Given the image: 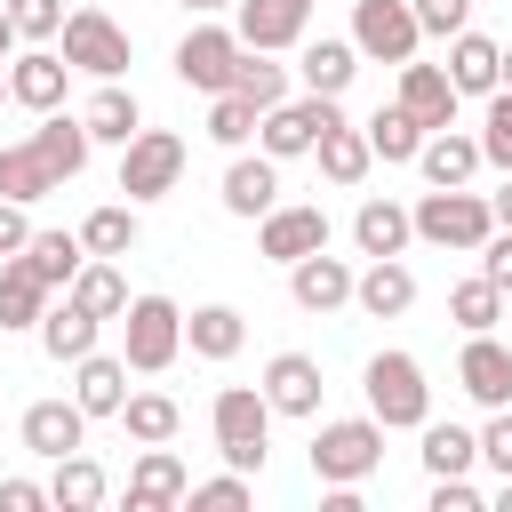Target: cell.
Instances as JSON below:
<instances>
[{"label":"cell","mask_w":512,"mask_h":512,"mask_svg":"<svg viewBox=\"0 0 512 512\" xmlns=\"http://www.w3.org/2000/svg\"><path fill=\"white\" fill-rule=\"evenodd\" d=\"M496 512H512V472H504V480H496Z\"/></svg>","instance_id":"obj_56"},{"label":"cell","mask_w":512,"mask_h":512,"mask_svg":"<svg viewBox=\"0 0 512 512\" xmlns=\"http://www.w3.org/2000/svg\"><path fill=\"white\" fill-rule=\"evenodd\" d=\"M408 216H416V240L424 248H456V256H480V240L496 232V208L472 184H432Z\"/></svg>","instance_id":"obj_1"},{"label":"cell","mask_w":512,"mask_h":512,"mask_svg":"<svg viewBox=\"0 0 512 512\" xmlns=\"http://www.w3.org/2000/svg\"><path fill=\"white\" fill-rule=\"evenodd\" d=\"M16 48H24V32H16V16H8V0H0V64H8Z\"/></svg>","instance_id":"obj_53"},{"label":"cell","mask_w":512,"mask_h":512,"mask_svg":"<svg viewBox=\"0 0 512 512\" xmlns=\"http://www.w3.org/2000/svg\"><path fill=\"white\" fill-rule=\"evenodd\" d=\"M16 440L56 464V456H72V448L88 440V408H80V400H32V408L16 416Z\"/></svg>","instance_id":"obj_19"},{"label":"cell","mask_w":512,"mask_h":512,"mask_svg":"<svg viewBox=\"0 0 512 512\" xmlns=\"http://www.w3.org/2000/svg\"><path fill=\"white\" fill-rule=\"evenodd\" d=\"M256 248H264L272 264H296V256H312V248H328V208H320V200H280L272 216H256Z\"/></svg>","instance_id":"obj_12"},{"label":"cell","mask_w":512,"mask_h":512,"mask_svg":"<svg viewBox=\"0 0 512 512\" xmlns=\"http://www.w3.org/2000/svg\"><path fill=\"white\" fill-rule=\"evenodd\" d=\"M48 192H64V184H56V168L40 160V144H32V136H24V144H0V200H24V208H32V200H48Z\"/></svg>","instance_id":"obj_36"},{"label":"cell","mask_w":512,"mask_h":512,"mask_svg":"<svg viewBox=\"0 0 512 512\" xmlns=\"http://www.w3.org/2000/svg\"><path fill=\"white\" fill-rule=\"evenodd\" d=\"M480 272H488V280H496V288L512 296V232H504V224H496V232L480 240Z\"/></svg>","instance_id":"obj_50"},{"label":"cell","mask_w":512,"mask_h":512,"mask_svg":"<svg viewBox=\"0 0 512 512\" xmlns=\"http://www.w3.org/2000/svg\"><path fill=\"white\" fill-rule=\"evenodd\" d=\"M24 240H32V224H24V200H0V264H8V256H24Z\"/></svg>","instance_id":"obj_51"},{"label":"cell","mask_w":512,"mask_h":512,"mask_svg":"<svg viewBox=\"0 0 512 512\" xmlns=\"http://www.w3.org/2000/svg\"><path fill=\"white\" fill-rule=\"evenodd\" d=\"M224 216H240V224H256V216H272L280 208V160L256 144V152H232V168H224Z\"/></svg>","instance_id":"obj_13"},{"label":"cell","mask_w":512,"mask_h":512,"mask_svg":"<svg viewBox=\"0 0 512 512\" xmlns=\"http://www.w3.org/2000/svg\"><path fill=\"white\" fill-rule=\"evenodd\" d=\"M48 296H56V288H48V280H40V272H32L24 256H8V264H0V328H8V336H24V328H40V312H48Z\"/></svg>","instance_id":"obj_32"},{"label":"cell","mask_w":512,"mask_h":512,"mask_svg":"<svg viewBox=\"0 0 512 512\" xmlns=\"http://www.w3.org/2000/svg\"><path fill=\"white\" fill-rule=\"evenodd\" d=\"M48 504V480H0V512H40Z\"/></svg>","instance_id":"obj_52"},{"label":"cell","mask_w":512,"mask_h":512,"mask_svg":"<svg viewBox=\"0 0 512 512\" xmlns=\"http://www.w3.org/2000/svg\"><path fill=\"white\" fill-rule=\"evenodd\" d=\"M320 392H328V376H320L312 352H272V360H264V400H272V416H320Z\"/></svg>","instance_id":"obj_18"},{"label":"cell","mask_w":512,"mask_h":512,"mask_svg":"<svg viewBox=\"0 0 512 512\" xmlns=\"http://www.w3.org/2000/svg\"><path fill=\"white\" fill-rule=\"evenodd\" d=\"M24 264H32L48 288H72V272L88 264V240H80V232H32V240H24Z\"/></svg>","instance_id":"obj_38"},{"label":"cell","mask_w":512,"mask_h":512,"mask_svg":"<svg viewBox=\"0 0 512 512\" xmlns=\"http://www.w3.org/2000/svg\"><path fill=\"white\" fill-rule=\"evenodd\" d=\"M336 120H344V96H312V88H304V96H280V104L256 120V144H264L272 160H304Z\"/></svg>","instance_id":"obj_7"},{"label":"cell","mask_w":512,"mask_h":512,"mask_svg":"<svg viewBox=\"0 0 512 512\" xmlns=\"http://www.w3.org/2000/svg\"><path fill=\"white\" fill-rule=\"evenodd\" d=\"M120 424H128V440H136V448H152V440H176V432H184V408H176L168 392H128Z\"/></svg>","instance_id":"obj_40"},{"label":"cell","mask_w":512,"mask_h":512,"mask_svg":"<svg viewBox=\"0 0 512 512\" xmlns=\"http://www.w3.org/2000/svg\"><path fill=\"white\" fill-rule=\"evenodd\" d=\"M352 304H360L368 320H400V312L416 304V272H408L400 256H368V272L352 280Z\"/></svg>","instance_id":"obj_26"},{"label":"cell","mask_w":512,"mask_h":512,"mask_svg":"<svg viewBox=\"0 0 512 512\" xmlns=\"http://www.w3.org/2000/svg\"><path fill=\"white\" fill-rule=\"evenodd\" d=\"M72 304H88L96 320H120L128 312V272H120V256H88L80 272H72V288H64Z\"/></svg>","instance_id":"obj_35"},{"label":"cell","mask_w":512,"mask_h":512,"mask_svg":"<svg viewBox=\"0 0 512 512\" xmlns=\"http://www.w3.org/2000/svg\"><path fill=\"white\" fill-rule=\"evenodd\" d=\"M32 144H40V160L56 168V184H72L80 168H88V152H96V136H88V120L80 112H40V128H32Z\"/></svg>","instance_id":"obj_24"},{"label":"cell","mask_w":512,"mask_h":512,"mask_svg":"<svg viewBox=\"0 0 512 512\" xmlns=\"http://www.w3.org/2000/svg\"><path fill=\"white\" fill-rule=\"evenodd\" d=\"M480 160H488L496 176H512V88L480 96Z\"/></svg>","instance_id":"obj_44"},{"label":"cell","mask_w":512,"mask_h":512,"mask_svg":"<svg viewBox=\"0 0 512 512\" xmlns=\"http://www.w3.org/2000/svg\"><path fill=\"white\" fill-rule=\"evenodd\" d=\"M408 240H416V216H408L400 200H376V192H368V200L352 208V248H360V256H408Z\"/></svg>","instance_id":"obj_25"},{"label":"cell","mask_w":512,"mask_h":512,"mask_svg":"<svg viewBox=\"0 0 512 512\" xmlns=\"http://www.w3.org/2000/svg\"><path fill=\"white\" fill-rule=\"evenodd\" d=\"M384 464V424L376 416H336L312 432V480L320 488H360Z\"/></svg>","instance_id":"obj_5"},{"label":"cell","mask_w":512,"mask_h":512,"mask_svg":"<svg viewBox=\"0 0 512 512\" xmlns=\"http://www.w3.org/2000/svg\"><path fill=\"white\" fill-rule=\"evenodd\" d=\"M448 80H456V96H496L504 88V40H488V32H456L448 40Z\"/></svg>","instance_id":"obj_21"},{"label":"cell","mask_w":512,"mask_h":512,"mask_svg":"<svg viewBox=\"0 0 512 512\" xmlns=\"http://www.w3.org/2000/svg\"><path fill=\"white\" fill-rule=\"evenodd\" d=\"M368 56L352 48V32H304V48H296V88H312V96H344L352 88V72H360Z\"/></svg>","instance_id":"obj_17"},{"label":"cell","mask_w":512,"mask_h":512,"mask_svg":"<svg viewBox=\"0 0 512 512\" xmlns=\"http://www.w3.org/2000/svg\"><path fill=\"white\" fill-rule=\"evenodd\" d=\"M424 504H432V512H480V504H488V496H480V488H472V472H440V480H432V496H424Z\"/></svg>","instance_id":"obj_49"},{"label":"cell","mask_w":512,"mask_h":512,"mask_svg":"<svg viewBox=\"0 0 512 512\" xmlns=\"http://www.w3.org/2000/svg\"><path fill=\"white\" fill-rule=\"evenodd\" d=\"M360 128H368V152H376L384 168H408V160L424 152V136H432V128H424V120H416V112H408L400 96H392V104H376V112H368Z\"/></svg>","instance_id":"obj_29"},{"label":"cell","mask_w":512,"mask_h":512,"mask_svg":"<svg viewBox=\"0 0 512 512\" xmlns=\"http://www.w3.org/2000/svg\"><path fill=\"white\" fill-rule=\"evenodd\" d=\"M488 208H496V224H504V232H512V176H504V184H496V192H488Z\"/></svg>","instance_id":"obj_54"},{"label":"cell","mask_w":512,"mask_h":512,"mask_svg":"<svg viewBox=\"0 0 512 512\" xmlns=\"http://www.w3.org/2000/svg\"><path fill=\"white\" fill-rule=\"evenodd\" d=\"M456 384L480 400V408H512V344L496 328L464 336V360H456Z\"/></svg>","instance_id":"obj_15"},{"label":"cell","mask_w":512,"mask_h":512,"mask_svg":"<svg viewBox=\"0 0 512 512\" xmlns=\"http://www.w3.org/2000/svg\"><path fill=\"white\" fill-rule=\"evenodd\" d=\"M72 400L88 408V424H96V416H120V408H128V360H120V352L72 360Z\"/></svg>","instance_id":"obj_28"},{"label":"cell","mask_w":512,"mask_h":512,"mask_svg":"<svg viewBox=\"0 0 512 512\" xmlns=\"http://www.w3.org/2000/svg\"><path fill=\"white\" fill-rule=\"evenodd\" d=\"M480 464V432H464V424H432L424 416V472L440 480V472H472Z\"/></svg>","instance_id":"obj_42"},{"label":"cell","mask_w":512,"mask_h":512,"mask_svg":"<svg viewBox=\"0 0 512 512\" xmlns=\"http://www.w3.org/2000/svg\"><path fill=\"white\" fill-rule=\"evenodd\" d=\"M232 72H240V32L216 24V16H192V32L176 40V80L200 88V96H224Z\"/></svg>","instance_id":"obj_9"},{"label":"cell","mask_w":512,"mask_h":512,"mask_svg":"<svg viewBox=\"0 0 512 512\" xmlns=\"http://www.w3.org/2000/svg\"><path fill=\"white\" fill-rule=\"evenodd\" d=\"M80 240H88V256H128V248L144 240V216H136V200H104V208H88Z\"/></svg>","instance_id":"obj_37"},{"label":"cell","mask_w":512,"mask_h":512,"mask_svg":"<svg viewBox=\"0 0 512 512\" xmlns=\"http://www.w3.org/2000/svg\"><path fill=\"white\" fill-rule=\"evenodd\" d=\"M360 392H368V416L384 432H424V416H432V384H424L416 352H376L360 368Z\"/></svg>","instance_id":"obj_2"},{"label":"cell","mask_w":512,"mask_h":512,"mask_svg":"<svg viewBox=\"0 0 512 512\" xmlns=\"http://www.w3.org/2000/svg\"><path fill=\"white\" fill-rule=\"evenodd\" d=\"M232 88H240L256 112H272V104L288 96V64H272V48H248V40H240V72H232Z\"/></svg>","instance_id":"obj_41"},{"label":"cell","mask_w":512,"mask_h":512,"mask_svg":"<svg viewBox=\"0 0 512 512\" xmlns=\"http://www.w3.org/2000/svg\"><path fill=\"white\" fill-rule=\"evenodd\" d=\"M448 320H456L464 336H480V328H496V320H504V288H496L488 272H472V280H456V288H448Z\"/></svg>","instance_id":"obj_39"},{"label":"cell","mask_w":512,"mask_h":512,"mask_svg":"<svg viewBox=\"0 0 512 512\" xmlns=\"http://www.w3.org/2000/svg\"><path fill=\"white\" fill-rule=\"evenodd\" d=\"M352 280H360V272H352L344 256H328V248H312V256L288 264V296H296V312H320V320L352 304Z\"/></svg>","instance_id":"obj_14"},{"label":"cell","mask_w":512,"mask_h":512,"mask_svg":"<svg viewBox=\"0 0 512 512\" xmlns=\"http://www.w3.org/2000/svg\"><path fill=\"white\" fill-rule=\"evenodd\" d=\"M504 320H512V296H504Z\"/></svg>","instance_id":"obj_59"},{"label":"cell","mask_w":512,"mask_h":512,"mask_svg":"<svg viewBox=\"0 0 512 512\" xmlns=\"http://www.w3.org/2000/svg\"><path fill=\"white\" fill-rule=\"evenodd\" d=\"M400 104H408L424 128H456V104H464V96H456L448 64H416V56H408V64H400Z\"/></svg>","instance_id":"obj_23"},{"label":"cell","mask_w":512,"mask_h":512,"mask_svg":"<svg viewBox=\"0 0 512 512\" xmlns=\"http://www.w3.org/2000/svg\"><path fill=\"white\" fill-rule=\"evenodd\" d=\"M232 32L248 40V48H304V32H312V0H240L232 8Z\"/></svg>","instance_id":"obj_16"},{"label":"cell","mask_w":512,"mask_h":512,"mask_svg":"<svg viewBox=\"0 0 512 512\" xmlns=\"http://www.w3.org/2000/svg\"><path fill=\"white\" fill-rule=\"evenodd\" d=\"M352 48L368 64H408L424 48V24L408 0H352Z\"/></svg>","instance_id":"obj_10"},{"label":"cell","mask_w":512,"mask_h":512,"mask_svg":"<svg viewBox=\"0 0 512 512\" xmlns=\"http://www.w3.org/2000/svg\"><path fill=\"white\" fill-rule=\"evenodd\" d=\"M256 104L240 96V88H224V96H208V144H224V152H248V136H256Z\"/></svg>","instance_id":"obj_43"},{"label":"cell","mask_w":512,"mask_h":512,"mask_svg":"<svg viewBox=\"0 0 512 512\" xmlns=\"http://www.w3.org/2000/svg\"><path fill=\"white\" fill-rule=\"evenodd\" d=\"M176 8H192V16H224V8H240V0H176Z\"/></svg>","instance_id":"obj_55"},{"label":"cell","mask_w":512,"mask_h":512,"mask_svg":"<svg viewBox=\"0 0 512 512\" xmlns=\"http://www.w3.org/2000/svg\"><path fill=\"white\" fill-rule=\"evenodd\" d=\"M184 496H192V472L176 464L168 440H152V448L136 456V472H128V512H176Z\"/></svg>","instance_id":"obj_20"},{"label":"cell","mask_w":512,"mask_h":512,"mask_svg":"<svg viewBox=\"0 0 512 512\" xmlns=\"http://www.w3.org/2000/svg\"><path fill=\"white\" fill-rule=\"evenodd\" d=\"M208 432H216V456L224 464L264 472V448H272V400H264V384H224L208 400Z\"/></svg>","instance_id":"obj_3"},{"label":"cell","mask_w":512,"mask_h":512,"mask_svg":"<svg viewBox=\"0 0 512 512\" xmlns=\"http://www.w3.org/2000/svg\"><path fill=\"white\" fill-rule=\"evenodd\" d=\"M480 464L504 480L512 472V408H488V424H480Z\"/></svg>","instance_id":"obj_48"},{"label":"cell","mask_w":512,"mask_h":512,"mask_svg":"<svg viewBox=\"0 0 512 512\" xmlns=\"http://www.w3.org/2000/svg\"><path fill=\"white\" fill-rule=\"evenodd\" d=\"M32 336H40V352H48L56 368H72V360H88V352H96L104 320H96L88 304H72V296H64V304H48V312H40V328H32Z\"/></svg>","instance_id":"obj_22"},{"label":"cell","mask_w":512,"mask_h":512,"mask_svg":"<svg viewBox=\"0 0 512 512\" xmlns=\"http://www.w3.org/2000/svg\"><path fill=\"white\" fill-rule=\"evenodd\" d=\"M8 16H16V32H24V40H56L72 8H64V0H8Z\"/></svg>","instance_id":"obj_46"},{"label":"cell","mask_w":512,"mask_h":512,"mask_svg":"<svg viewBox=\"0 0 512 512\" xmlns=\"http://www.w3.org/2000/svg\"><path fill=\"white\" fill-rule=\"evenodd\" d=\"M0 104H8V64H0Z\"/></svg>","instance_id":"obj_58"},{"label":"cell","mask_w":512,"mask_h":512,"mask_svg":"<svg viewBox=\"0 0 512 512\" xmlns=\"http://www.w3.org/2000/svg\"><path fill=\"white\" fill-rule=\"evenodd\" d=\"M312 160H320V176H328V184H344V192H352V184L376 168V152H368V128H352V120H336V128L312 144Z\"/></svg>","instance_id":"obj_34"},{"label":"cell","mask_w":512,"mask_h":512,"mask_svg":"<svg viewBox=\"0 0 512 512\" xmlns=\"http://www.w3.org/2000/svg\"><path fill=\"white\" fill-rule=\"evenodd\" d=\"M56 48H64V64H72V72H88V80H120V72L136 64L128 24H112L104 8H72V16H64V32H56Z\"/></svg>","instance_id":"obj_6"},{"label":"cell","mask_w":512,"mask_h":512,"mask_svg":"<svg viewBox=\"0 0 512 512\" xmlns=\"http://www.w3.org/2000/svg\"><path fill=\"white\" fill-rule=\"evenodd\" d=\"M408 8H416L424 40H456V32L472 24V0H408Z\"/></svg>","instance_id":"obj_47"},{"label":"cell","mask_w":512,"mask_h":512,"mask_svg":"<svg viewBox=\"0 0 512 512\" xmlns=\"http://www.w3.org/2000/svg\"><path fill=\"white\" fill-rule=\"evenodd\" d=\"M176 176H184V136H176V128H136V136L120 144V192H128L136 208H144V200H168Z\"/></svg>","instance_id":"obj_8"},{"label":"cell","mask_w":512,"mask_h":512,"mask_svg":"<svg viewBox=\"0 0 512 512\" xmlns=\"http://www.w3.org/2000/svg\"><path fill=\"white\" fill-rule=\"evenodd\" d=\"M80 120H88V136H96V144H128V136L144 128V104H136V88L96 80V96L80 104Z\"/></svg>","instance_id":"obj_33"},{"label":"cell","mask_w":512,"mask_h":512,"mask_svg":"<svg viewBox=\"0 0 512 512\" xmlns=\"http://www.w3.org/2000/svg\"><path fill=\"white\" fill-rule=\"evenodd\" d=\"M64 88H72L64 48L32 40V48H16V56H8V104H24L32 120H40V112H56V104H64Z\"/></svg>","instance_id":"obj_11"},{"label":"cell","mask_w":512,"mask_h":512,"mask_svg":"<svg viewBox=\"0 0 512 512\" xmlns=\"http://www.w3.org/2000/svg\"><path fill=\"white\" fill-rule=\"evenodd\" d=\"M504 88H512V40H504Z\"/></svg>","instance_id":"obj_57"},{"label":"cell","mask_w":512,"mask_h":512,"mask_svg":"<svg viewBox=\"0 0 512 512\" xmlns=\"http://www.w3.org/2000/svg\"><path fill=\"white\" fill-rule=\"evenodd\" d=\"M416 168H424V184H472L488 160H480V136H464V128H432L424 152H416Z\"/></svg>","instance_id":"obj_30"},{"label":"cell","mask_w":512,"mask_h":512,"mask_svg":"<svg viewBox=\"0 0 512 512\" xmlns=\"http://www.w3.org/2000/svg\"><path fill=\"white\" fill-rule=\"evenodd\" d=\"M248 344V312L240 304H192L184 312V352L192 360H232Z\"/></svg>","instance_id":"obj_27"},{"label":"cell","mask_w":512,"mask_h":512,"mask_svg":"<svg viewBox=\"0 0 512 512\" xmlns=\"http://www.w3.org/2000/svg\"><path fill=\"white\" fill-rule=\"evenodd\" d=\"M104 496H112V480H104V464H96L88 448L56 456V472H48V504H56V512H96Z\"/></svg>","instance_id":"obj_31"},{"label":"cell","mask_w":512,"mask_h":512,"mask_svg":"<svg viewBox=\"0 0 512 512\" xmlns=\"http://www.w3.org/2000/svg\"><path fill=\"white\" fill-rule=\"evenodd\" d=\"M176 352H184V312H176V296H160V288L128 296V312H120V360H128L136 376H160V368H176Z\"/></svg>","instance_id":"obj_4"},{"label":"cell","mask_w":512,"mask_h":512,"mask_svg":"<svg viewBox=\"0 0 512 512\" xmlns=\"http://www.w3.org/2000/svg\"><path fill=\"white\" fill-rule=\"evenodd\" d=\"M248 480H256V472H240V464H232V472H216V480H192V496H184V504H200V512H240V504L256 496Z\"/></svg>","instance_id":"obj_45"}]
</instances>
